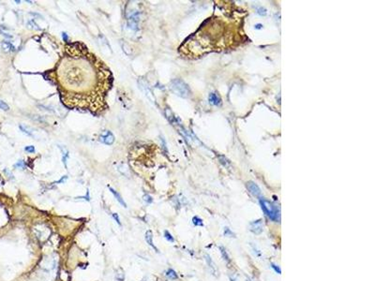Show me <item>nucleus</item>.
<instances>
[{
	"label": "nucleus",
	"instance_id": "obj_1",
	"mask_svg": "<svg viewBox=\"0 0 375 281\" xmlns=\"http://www.w3.org/2000/svg\"><path fill=\"white\" fill-rule=\"evenodd\" d=\"M54 74L61 101L66 107L94 114L106 109L112 73L84 44L72 43L65 47Z\"/></svg>",
	"mask_w": 375,
	"mask_h": 281
},
{
	"label": "nucleus",
	"instance_id": "obj_2",
	"mask_svg": "<svg viewBox=\"0 0 375 281\" xmlns=\"http://www.w3.org/2000/svg\"><path fill=\"white\" fill-rule=\"evenodd\" d=\"M170 89L178 97L187 98L191 96V89L189 85L180 79H175L172 81L170 83Z\"/></svg>",
	"mask_w": 375,
	"mask_h": 281
},
{
	"label": "nucleus",
	"instance_id": "obj_3",
	"mask_svg": "<svg viewBox=\"0 0 375 281\" xmlns=\"http://www.w3.org/2000/svg\"><path fill=\"white\" fill-rule=\"evenodd\" d=\"M260 204H261V207L264 212V214L267 215L271 220L279 221L280 219V210L279 208H278V206H276L275 204H273L272 202L267 200H264V199H261Z\"/></svg>",
	"mask_w": 375,
	"mask_h": 281
},
{
	"label": "nucleus",
	"instance_id": "obj_4",
	"mask_svg": "<svg viewBox=\"0 0 375 281\" xmlns=\"http://www.w3.org/2000/svg\"><path fill=\"white\" fill-rule=\"evenodd\" d=\"M138 83H139V87L142 89V91H144V93L145 94V96L148 98H149L152 101V102H155L156 98H155L154 95H153V92L151 91V89L149 88V86H148V84H146V83L143 79H140L138 81Z\"/></svg>",
	"mask_w": 375,
	"mask_h": 281
},
{
	"label": "nucleus",
	"instance_id": "obj_5",
	"mask_svg": "<svg viewBox=\"0 0 375 281\" xmlns=\"http://www.w3.org/2000/svg\"><path fill=\"white\" fill-rule=\"evenodd\" d=\"M139 25V13H131L128 18V26L132 30H137Z\"/></svg>",
	"mask_w": 375,
	"mask_h": 281
},
{
	"label": "nucleus",
	"instance_id": "obj_6",
	"mask_svg": "<svg viewBox=\"0 0 375 281\" xmlns=\"http://www.w3.org/2000/svg\"><path fill=\"white\" fill-rule=\"evenodd\" d=\"M99 140L101 143H103L105 144L110 145L114 142V136L113 135L112 132L105 130L104 132H102V134L100 135L99 137Z\"/></svg>",
	"mask_w": 375,
	"mask_h": 281
},
{
	"label": "nucleus",
	"instance_id": "obj_7",
	"mask_svg": "<svg viewBox=\"0 0 375 281\" xmlns=\"http://www.w3.org/2000/svg\"><path fill=\"white\" fill-rule=\"evenodd\" d=\"M247 189H248V191L251 192L253 196H255V197H257V198H260L261 197V195H262V191H261V189H260V187L258 186L254 182H252V181H249V182H248L247 183Z\"/></svg>",
	"mask_w": 375,
	"mask_h": 281
},
{
	"label": "nucleus",
	"instance_id": "obj_8",
	"mask_svg": "<svg viewBox=\"0 0 375 281\" xmlns=\"http://www.w3.org/2000/svg\"><path fill=\"white\" fill-rule=\"evenodd\" d=\"M249 227H251V231L253 233H255V234H260L263 231V222H262L261 219L252 221L251 224H249Z\"/></svg>",
	"mask_w": 375,
	"mask_h": 281
},
{
	"label": "nucleus",
	"instance_id": "obj_9",
	"mask_svg": "<svg viewBox=\"0 0 375 281\" xmlns=\"http://www.w3.org/2000/svg\"><path fill=\"white\" fill-rule=\"evenodd\" d=\"M208 100H209V102L212 104V105H215V106H220L221 104V98H220V96L218 95H217L216 93H210L209 94V96H208Z\"/></svg>",
	"mask_w": 375,
	"mask_h": 281
},
{
	"label": "nucleus",
	"instance_id": "obj_10",
	"mask_svg": "<svg viewBox=\"0 0 375 281\" xmlns=\"http://www.w3.org/2000/svg\"><path fill=\"white\" fill-rule=\"evenodd\" d=\"M145 241H146V243L149 245L153 249H155L156 251L157 252H159V249L156 247V246L154 245V243H153V233H152V231H147L146 232H145Z\"/></svg>",
	"mask_w": 375,
	"mask_h": 281
},
{
	"label": "nucleus",
	"instance_id": "obj_11",
	"mask_svg": "<svg viewBox=\"0 0 375 281\" xmlns=\"http://www.w3.org/2000/svg\"><path fill=\"white\" fill-rule=\"evenodd\" d=\"M1 48L5 53H10L15 51V47L9 41H2L1 42Z\"/></svg>",
	"mask_w": 375,
	"mask_h": 281
},
{
	"label": "nucleus",
	"instance_id": "obj_12",
	"mask_svg": "<svg viewBox=\"0 0 375 281\" xmlns=\"http://www.w3.org/2000/svg\"><path fill=\"white\" fill-rule=\"evenodd\" d=\"M206 262L208 264V267L210 268V271L212 272L214 275H217V267H216V264L214 263V261H212V259H211V257L209 255H206Z\"/></svg>",
	"mask_w": 375,
	"mask_h": 281
},
{
	"label": "nucleus",
	"instance_id": "obj_13",
	"mask_svg": "<svg viewBox=\"0 0 375 281\" xmlns=\"http://www.w3.org/2000/svg\"><path fill=\"white\" fill-rule=\"evenodd\" d=\"M109 189H110V191L114 194V196L115 197V199L118 201V202L121 204V205H123L124 207H127V204H126V202L124 201V200L122 199V197L120 196V194L118 193V192H116L113 187H111V186H109Z\"/></svg>",
	"mask_w": 375,
	"mask_h": 281
},
{
	"label": "nucleus",
	"instance_id": "obj_14",
	"mask_svg": "<svg viewBox=\"0 0 375 281\" xmlns=\"http://www.w3.org/2000/svg\"><path fill=\"white\" fill-rule=\"evenodd\" d=\"M20 128H21V130L23 132V133L25 134H26V135H28V136H31V137H34L35 135H34V133H33V129L31 128L30 127H28V126H26V125H23V124H21L20 125Z\"/></svg>",
	"mask_w": 375,
	"mask_h": 281
},
{
	"label": "nucleus",
	"instance_id": "obj_15",
	"mask_svg": "<svg viewBox=\"0 0 375 281\" xmlns=\"http://www.w3.org/2000/svg\"><path fill=\"white\" fill-rule=\"evenodd\" d=\"M117 168H118V171L122 174L127 175L128 177L130 176V170L127 165H125V164H119V165L117 166Z\"/></svg>",
	"mask_w": 375,
	"mask_h": 281
},
{
	"label": "nucleus",
	"instance_id": "obj_16",
	"mask_svg": "<svg viewBox=\"0 0 375 281\" xmlns=\"http://www.w3.org/2000/svg\"><path fill=\"white\" fill-rule=\"evenodd\" d=\"M121 47H122L123 51L125 52V53L128 54V56H130V54L132 53V50H131L130 47L129 46V44H128V43L122 41V42H121Z\"/></svg>",
	"mask_w": 375,
	"mask_h": 281
},
{
	"label": "nucleus",
	"instance_id": "obj_17",
	"mask_svg": "<svg viewBox=\"0 0 375 281\" xmlns=\"http://www.w3.org/2000/svg\"><path fill=\"white\" fill-rule=\"evenodd\" d=\"M59 148L61 149L62 153H63V162H64V164H65V166L67 167V159H68V157H69V152H68V150H67V148H66L65 146H63V145H60V146H59Z\"/></svg>",
	"mask_w": 375,
	"mask_h": 281
},
{
	"label": "nucleus",
	"instance_id": "obj_18",
	"mask_svg": "<svg viewBox=\"0 0 375 281\" xmlns=\"http://www.w3.org/2000/svg\"><path fill=\"white\" fill-rule=\"evenodd\" d=\"M220 250H221V253L222 255V258L224 259V261H226L227 262H230V257H229L227 251H226V249L223 246H220Z\"/></svg>",
	"mask_w": 375,
	"mask_h": 281
},
{
	"label": "nucleus",
	"instance_id": "obj_19",
	"mask_svg": "<svg viewBox=\"0 0 375 281\" xmlns=\"http://www.w3.org/2000/svg\"><path fill=\"white\" fill-rule=\"evenodd\" d=\"M166 276L170 279H176L178 277L177 276V274L175 273V271H174L173 269H168L167 272H166Z\"/></svg>",
	"mask_w": 375,
	"mask_h": 281
},
{
	"label": "nucleus",
	"instance_id": "obj_20",
	"mask_svg": "<svg viewBox=\"0 0 375 281\" xmlns=\"http://www.w3.org/2000/svg\"><path fill=\"white\" fill-rule=\"evenodd\" d=\"M192 223L195 226H204V222H203V220L198 216H194L192 218Z\"/></svg>",
	"mask_w": 375,
	"mask_h": 281
},
{
	"label": "nucleus",
	"instance_id": "obj_21",
	"mask_svg": "<svg viewBox=\"0 0 375 281\" xmlns=\"http://www.w3.org/2000/svg\"><path fill=\"white\" fill-rule=\"evenodd\" d=\"M224 236H226V237H234V233L228 228V227H225L224 228Z\"/></svg>",
	"mask_w": 375,
	"mask_h": 281
},
{
	"label": "nucleus",
	"instance_id": "obj_22",
	"mask_svg": "<svg viewBox=\"0 0 375 281\" xmlns=\"http://www.w3.org/2000/svg\"><path fill=\"white\" fill-rule=\"evenodd\" d=\"M164 237L166 238V240H168L169 242H171V243H174V242H175L174 237L172 236V234H171L168 231H164Z\"/></svg>",
	"mask_w": 375,
	"mask_h": 281
},
{
	"label": "nucleus",
	"instance_id": "obj_23",
	"mask_svg": "<svg viewBox=\"0 0 375 281\" xmlns=\"http://www.w3.org/2000/svg\"><path fill=\"white\" fill-rule=\"evenodd\" d=\"M27 26H28V27L32 28V29H37V30H40V29H41L40 27H38L37 23L34 22V20H31V21H29V22L27 23Z\"/></svg>",
	"mask_w": 375,
	"mask_h": 281
},
{
	"label": "nucleus",
	"instance_id": "obj_24",
	"mask_svg": "<svg viewBox=\"0 0 375 281\" xmlns=\"http://www.w3.org/2000/svg\"><path fill=\"white\" fill-rule=\"evenodd\" d=\"M0 109H1V110H3V111H9L10 110V107H9V105H8L5 102V101L0 99Z\"/></svg>",
	"mask_w": 375,
	"mask_h": 281
},
{
	"label": "nucleus",
	"instance_id": "obj_25",
	"mask_svg": "<svg viewBox=\"0 0 375 281\" xmlns=\"http://www.w3.org/2000/svg\"><path fill=\"white\" fill-rule=\"evenodd\" d=\"M256 11H257V13L262 15V16H264V15H267V10H265L264 8H263V7H258Z\"/></svg>",
	"mask_w": 375,
	"mask_h": 281
},
{
	"label": "nucleus",
	"instance_id": "obj_26",
	"mask_svg": "<svg viewBox=\"0 0 375 281\" xmlns=\"http://www.w3.org/2000/svg\"><path fill=\"white\" fill-rule=\"evenodd\" d=\"M218 158H220L221 163H222V164H223V166H225V167H227V166L229 165V164H230V162H229V161H228L227 159H225L224 157H218Z\"/></svg>",
	"mask_w": 375,
	"mask_h": 281
},
{
	"label": "nucleus",
	"instance_id": "obj_27",
	"mask_svg": "<svg viewBox=\"0 0 375 281\" xmlns=\"http://www.w3.org/2000/svg\"><path fill=\"white\" fill-rule=\"evenodd\" d=\"M165 114H166V117H167V118H168L170 121L173 122V114H172V113H171V111L169 110V109H166V110H165Z\"/></svg>",
	"mask_w": 375,
	"mask_h": 281
},
{
	"label": "nucleus",
	"instance_id": "obj_28",
	"mask_svg": "<svg viewBox=\"0 0 375 281\" xmlns=\"http://www.w3.org/2000/svg\"><path fill=\"white\" fill-rule=\"evenodd\" d=\"M15 168H21V169H25V164H23V160H19L16 164L14 165Z\"/></svg>",
	"mask_w": 375,
	"mask_h": 281
},
{
	"label": "nucleus",
	"instance_id": "obj_29",
	"mask_svg": "<svg viewBox=\"0 0 375 281\" xmlns=\"http://www.w3.org/2000/svg\"><path fill=\"white\" fill-rule=\"evenodd\" d=\"M144 201L145 202H147V204H151V202L153 201L152 197L149 196V195H145V196H144Z\"/></svg>",
	"mask_w": 375,
	"mask_h": 281
},
{
	"label": "nucleus",
	"instance_id": "obj_30",
	"mask_svg": "<svg viewBox=\"0 0 375 281\" xmlns=\"http://www.w3.org/2000/svg\"><path fill=\"white\" fill-rule=\"evenodd\" d=\"M271 267L274 269L275 271H276V273H278V274H281V271H280V268L279 267V266H277L276 264H274V263H271Z\"/></svg>",
	"mask_w": 375,
	"mask_h": 281
},
{
	"label": "nucleus",
	"instance_id": "obj_31",
	"mask_svg": "<svg viewBox=\"0 0 375 281\" xmlns=\"http://www.w3.org/2000/svg\"><path fill=\"white\" fill-rule=\"evenodd\" d=\"M26 151H27L29 153H34L35 152V148L32 145H29V146H26Z\"/></svg>",
	"mask_w": 375,
	"mask_h": 281
},
{
	"label": "nucleus",
	"instance_id": "obj_32",
	"mask_svg": "<svg viewBox=\"0 0 375 281\" xmlns=\"http://www.w3.org/2000/svg\"><path fill=\"white\" fill-rule=\"evenodd\" d=\"M113 216H114V219L116 220V222H117V223H118L119 225H121V223H120V220H119V217H118V216H117V215H116L115 213H114V214H113Z\"/></svg>",
	"mask_w": 375,
	"mask_h": 281
},
{
	"label": "nucleus",
	"instance_id": "obj_33",
	"mask_svg": "<svg viewBox=\"0 0 375 281\" xmlns=\"http://www.w3.org/2000/svg\"><path fill=\"white\" fill-rule=\"evenodd\" d=\"M62 36H63V38L65 41H67L68 40V36H67V34L66 33H62Z\"/></svg>",
	"mask_w": 375,
	"mask_h": 281
},
{
	"label": "nucleus",
	"instance_id": "obj_34",
	"mask_svg": "<svg viewBox=\"0 0 375 281\" xmlns=\"http://www.w3.org/2000/svg\"><path fill=\"white\" fill-rule=\"evenodd\" d=\"M261 26H262L261 25H257L256 26V28H261Z\"/></svg>",
	"mask_w": 375,
	"mask_h": 281
},
{
	"label": "nucleus",
	"instance_id": "obj_35",
	"mask_svg": "<svg viewBox=\"0 0 375 281\" xmlns=\"http://www.w3.org/2000/svg\"><path fill=\"white\" fill-rule=\"evenodd\" d=\"M231 280H232V281H236V279H234V278H233V277H231Z\"/></svg>",
	"mask_w": 375,
	"mask_h": 281
}]
</instances>
